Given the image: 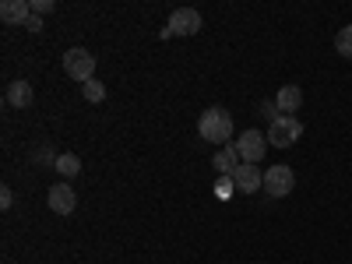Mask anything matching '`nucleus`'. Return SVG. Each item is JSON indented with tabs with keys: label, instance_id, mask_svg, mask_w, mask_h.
Masks as SVG:
<instances>
[{
	"label": "nucleus",
	"instance_id": "1",
	"mask_svg": "<svg viewBox=\"0 0 352 264\" xmlns=\"http://www.w3.org/2000/svg\"><path fill=\"white\" fill-rule=\"evenodd\" d=\"M197 134H201V141H212V144L222 148V144L232 138V116H229V109L208 106L197 116Z\"/></svg>",
	"mask_w": 352,
	"mask_h": 264
},
{
	"label": "nucleus",
	"instance_id": "2",
	"mask_svg": "<svg viewBox=\"0 0 352 264\" xmlns=\"http://www.w3.org/2000/svg\"><path fill=\"white\" fill-rule=\"evenodd\" d=\"M303 138V124L300 116H289V113H278L272 127H268V144H275V148H292Z\"/></svg>",
	"mask_w": 352,
	"mask_h": 264
},
{
	"label": "nucleus",
	"instance_id": "3",
	"mask_svg": "<svg viewBox=\"0 0 352 264\" xmlns=\"http://www.w3.org/2000/svg\"><path fill=\"white\" fill-rule=\"evenodd\" d=\"M232 148L240 152V162L257 166L264 155H268V134H261V131H243L236 141H232Z\"/></svg>",
	"mask_w": 352,
	"mask_h": 264
},
{
	"label": "nucleus",
	"instance_id": "4",
	"mask_svg": "<svg viewBox=\"0 0 352 264\" xmlns=\"http://www.w3.org/2000/svg\"><path fill=\"white\" fill-rule=\"evenodd\" d=\"M64 71H67V78H74L78 85L92 81V78H96V56L88 53V50H81V46H74V50L64 53Z\"/></svg>",
	"mask_w": 352,
	"mask_h": 264
},
{
	"label": "nucleus",
	"instance_id": "5",
	"mask_svg": "<svg viewBox=\"0 0 352 264\" xmlns=\"http://www.w3.org/2000/svg\"><path fill=\"white\" fill-rule=\"evenodd\" d=\"M292 187H296V173H292L289 166L264 169V190H268V197H289Z\"/></svg>",
	"mask_w": 352,
	"mask_h": 264
},
{
	"label": "nucleus",
	"instance_id": "6",
	"mask_svg": "<svg viewBox=\"0 0 352 264\" xmlns=\"http://www.w3.org/2000/svg\"><path fill=\"white\" fill-rule=\"evenodd\" d=\"M166 32L169 36H197L201 32V14L194 8H176L166 21Z\"/></svg>",
	"mask_w": 352,
	"mask_h": 264
},
{
	"label": "nucleus",
	"instance_id": "7",
	"mask_svg": "<svg viewBox=\"0 0 352 264\" xmlns=\"http://www.w3.org/2000/svg\"><path fill=\"white\" fill-rule=\"evenodd\" d=\"M46 204H50V212H56V215H71L78 208V194L71 190V184H53Z\"/></svg>",
	"mask_w": 352,
	"mask_h": 264
},
{
	"label": "nucleus",
	"instance_id": "8",
	"mask_svg": "<svg viewBox=\"0 0 352 264\" xmlns=\"http://www.w3.org/2000/svg\"><path fill=\"white\" fill-rule=\"evenodd\" d=\"M28 18H32V0H4L0 4V21L4 25H28Z\"/></svg>",
	"mask_w": 352,
	"mask_h": 264
},
{
	"label": "nucleus",
	"instance_id": "9",
	"mask_svg": "<svg viewBox=\"0 0 352 264\" xmlns=\"http://www.w3.org/2000/svg\"><path fill=\"white\" fill-rule=\"evenodd\" d=\"M232 187H236L240 194H254V190H261V187H264V169L243 162L236 173H232Z\"/></svg>",
	"mask_w": 352,
	"mask_h": 264
},
{
	"label": "nucleus",
	"instance_id": "10",
	"mask_svg": "<svg viewBox=\"0 0 352 264\" xmlns=\"http://www.w3.org/2000/svg\"><path fill=\"white\" fill-rule=\"evenodd\" d=\"M300 106H303V88H300V85H282L278 96H275V109H278V113H289V116H296Z\"/></svg>",
	"mask_w": 352,
	"mask_h": 264
},
{
	"label": "nucleus",
	"instance_id": "11",
	"mask_svg": "<svg viewBox=\"0 0 352 264\" xmlns=\"http://www.w3.org/2000/svg\"><path fill=\"white\" fill-rule=\"evenodd\" d=\"M212 166L219 169V176H232V173H236L243 162H240V152L232 148V144H222V148L212 155Z\"/></svg>",
	"mask_w": 352,
	"mask_h": 264
},
{
	"label": "nucleus",
	"instance_id": "12",
	"mask_svg": "<svg viewBox=\"0 0 352 264\" xmlns=\"http://www.w3.org/2000/svg\"><path fill=\"white\" fill-rule=\"evenodd\" d=\"M32 85H28L25 78H18V81H11L8 85V102L14 106V109H28V106H32Z\"/></svg>",
	"mask_w": 352,
	"mask_h": 264
},
{
	"label": "nucleus",
	"instance_id": "13",
	"mask_svg": "<svg viewBox=\"0 0 352 264\" xmlns=\"http://www.w3.org/2000/svg\"><path fill=\"white\" fill-rule=\"evenodd\" d=\"M56 173H60L64 176V180H74V176L81 173V159L74 155V152H64L60 159H56V166H53Z\"/></svg>",
	"mask_w": 352,
	"mask_h": 264
},
{
	"label": "nucleus",
	"instance_id": "14",
	"mask_svg": "<svg viewBox=\"0 0 352 264\" xmlns=\"http://www.w3.org/2000/svg\"><path fill=\"white\" fill-rule=\"evenodd\" d=\"M81 96H85L88 102H102V99H106V85H102L99 78H92V81L81 85Z\"/></svg>",
	"mask_w": 352,
	"mask_h": 264
},
{
	"label": "nucleus",
	"instance_id": "15",
	"mask_svg": "<svg viewBox=\"0 0 352 264\" xmlns=\"http://www.w3.org/2000/svg\"><path fill=\"white\" fill-rule=\"evenodd\" d=\"M335 50H338V56H349V60H352V25L338 28V36H335Z\"/></svg>",
	"mask_w": 352,
	"mask_h": 264
},
{
	"label": "nucleus",
	"instance_id": "16",
	"mask_svg": "<svg viewBox=\"0 0 352 264\" xmlns=\"http://www.w3.org/2000/svg\"><path fill=\"white\" fill-rule=\"evenodd\" d=\"M236 190L232 187V176H219V184H215V197H222V201H229V194Z\"/></svg>",
	"mask_w": 352,
	"mask_h": 264
},
{
	"label": "nucleus",
	"instance_id": "17",
	"mask_svg": "<svg viewBox=\"0 0 352 264\" xmlns=\"http://www.w3.org/2000/svg\"><path fill=\"white\" fill-rule=\"evenodd\" d=\"M53 8H56L53 0H32V14H36V18H46V14H53Z\"/></svg>",
	"mask_w": 352,
	"mask_h": 264
},
{
	"label": "nucleus",
	"instance_id": "18",
	"mask_svg": "<svg viewBox=\"0 0 352 264\" xmlns=\"http://www.w3.org/2000/svg\"><path fill=\"white\" fill-rule=\"evenodd\" d=\"M56 159H60V155H53V148H39V152H36V162H50V166H56Z\"/></svg>",
	"mask_w": 352,
	"mask_h": 264
},
{
	"label": "nucleus",
	"instance_id": "19",
	"mask_svg": "<svg viewBox=\"0 0 352 264\" xmlns=\"http://www.w3.org/2000/svg\"><path fill=\"white\" fill-rule=\"evenodd\" d=\"M14 204V190L11 187H0V208H11Z\"/></svg>",
	"mask_w": 352,
	"mask_h": 264
},
{
	"label": "nucleus",
	"instance_id": "20",
	"mask_svg": "<svg viewBox=\"0 0 352 264\" xmlns=\"http://www.w3.org/2000/svg\"><path fill=\"white\" fill-rule=\"evenodd\" d=\"M25 28H28V32H43V18H36V14H32Z\"/></svg>",
	"mask_w": 352,
	"mask_h": 264
}]
</instances>
